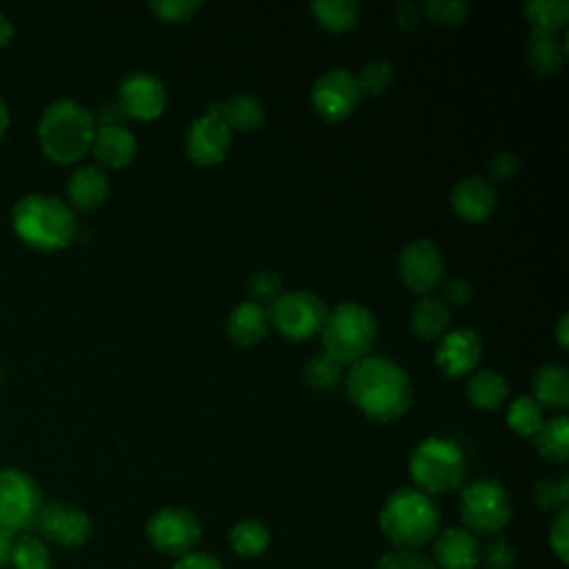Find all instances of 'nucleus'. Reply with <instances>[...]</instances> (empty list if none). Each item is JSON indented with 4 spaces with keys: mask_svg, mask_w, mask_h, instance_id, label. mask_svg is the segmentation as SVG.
Instances as JSON below:
<instances>
[{
    "mask_svg": "<svg viewBox=\"0 0 569 569\" xmlns=\"http://www.w3.org/2000/svg\"><path fill=\"white\" fill-rule=\"evenodd\" d=\"M425 17L439 25H459L468 19L470 6L461 0H430L422 6Z\"/></svg>",
    "mask_w": 569,
    "mask_h": 569,
    "instance_id": "nucleus-37",
    "label": "nucleus"
},
{
    "mask_svg": "<svg viewBox=\"0 0 569 569\" xmlns=\"http://www.w3.org/2000/svg\"><path fill=\"white\" fill-rule=\"evenodd\" d=\"M376 569H437V565H434L430 558H427V556L418 554V551L396 549V551L385 554V556L378 560Z\"/></svg>",
    "mask_w": 569,
    "mask_h": 569,
    "instance_id": "nucleus-39",
    "label": "nucleus"
},
{
    "mask_svg": "<svg viewBox=\"0 0 569 569\" xmlns=\"http://www.w3.org/2000/svg\"><path fill=\"white\" fill-rule=\"evenodd\" d=\"M549 545L560 562L569 560V512H567V507L558 512V516L549 529Z\"/></svg>",
    "mask_w": 569,
    "mask_h": 569,
    "instance_id": "nucleus-41",
    "label": "nucleus"
},
{
    "mask_svg": "<svg viewBox=\"0 0 569 569\" xmlns=\"http://www.w3.org/2000/svg\"><path fill=\"white\" fill-rule=\"evenodd\" d=\"M109 181L100 168H80L74 172L67 185V196L72 205L80 212H89L100 207L107 201Z\"/></svg>",
    "mask_w": 569,
    "mask_h": 569,
    "instance_id": "nucleus-22",
    "label": "nucleus"
},
{
    "mask_svg": "<svg viewBox=\"0 0 569 569\" xmlns=\"http://www.w3.org/2000/svg\"><path fill=\"white\" fill-rule=\"evenodd\" d=\"M452 207L468 223L487 221L496 210V192L487 179L468 176L452 190Z\"/></svg>",
    "mask_w": 569,
    "mask_h": 569,
    "instance_id": "nucleus-17",
    "label": "nucleus"
},
{
    "mask_svg": "<svg viewBox=\"0 0 569 569\" xmlns=\"http://www.w3.org/2000/svg\"><path fill=\"white\" fill-rule=\"evenodd\" d=\"M96 133V118L74 100L52 103L39 122V138L43 152L61 165L80 161L92 152Z\"/></svg>",
    "mask_w": 569,
    "mask_h": 569,
    "instance_id": "nucleus-3",
    "label": "nucleus"
},
{
    "mask_svg": "<svg viewBox=\"0 0 569 569\" xmlns=\"http://www.w3.org/2000/svg\"><path fill=\"white\" fill-rule=\"evenodd\" d=\"M168 89L163 80L148 72L129 74L118 89V107L122 116L133 120H154L165 111Z\"/></svg>",
    "mask_w": 569,
    "mask_h": 569,
    "instance_id": "nucleus-13",
    "label": "nucleus"
},
{
    "mask_svg": "<svg viewBox=\"0 0 569 569\" xmlns=\"http://www.w3.org/2000/svg\"><path fill=\"white\" fill-rule=\"evenodd\" d=\"M441 514L437 503L420 490L402 487L394 492L380 509V529L385 538L405 551H416L432 543L439 534Z\"/></svg>",
    "mask_w": 569,
    "mask_h": 569,
    "instance_id": "nucleus-2",
    "label": "nucleus"
},
{
    "mask_svg": "<svg viewBox=\"0 0 569 569\" xmlns=\"http://www.w3.org/2000/svg\"><path fill=\"white\" fill-rule=\"evenodd\" d=\"M316 23L330 34H345L361 21V6L354 0H319L312 6Z\"/></svg>",
    "mask_w": 569,
    "mask_h": 569,
    "instance_id": "nucleus-26",
    "label": "nucleus"
},
{
    "mask_svg": "<svg viewBox=\"0 0 569 569\" xmlns=\"http://www.w3.org/2000/svg\"><path fill=\"white\" fill-rule=\"evenodd\" d=\"M545 422L543 407L532 396L516 398L507 409L509 430L523 439H534Z\"/></svg>",
    "mask_w": 569,
    "mask_h": 569,
    "instance_id": "nucleus-30",
    "label": "nucleus"
},
{
    "mask_svg": "<svg viewBox=\"0 0 569 569\" xmlns=\"http://www.w3.org/2000/svg\"><path fill=\"white\" fill-rule=\"evenodd\" d=\"M525 19L532 34L556 39L569 21V3L567 0H529L525 6Z\"/></svg>",
    "mask_w": 569,
    "mask_h": 569,
    "instance_id": "nucleus-25",
    "label": "nucleus"
},
{
    "mask_svg": "<svg viewBox=\"0 0 569 569\" xmlns=\"http://www.w3.org/2000/svg\"><path fill=\"white\" fill-rule=\"evenodd\" d=\"M391 80H394V69L385 61L367 63L356 76V83L363 96H380L391 85Z\"/></svg>",
    "mask_w": 569,
    "mask_h": 569,
    "instance_id": "nucleus-35",
    "label": "nucleus"
},
{
    "mask_svg": "<svg viewBox=\"0 0 569 569\" xmlns=\"http://www.w3.org/2000/svg\"><path fill=\"white\" fill-rule=\"evenodd\" d=\"M398 276L414 294H432L443 284L445 260L432 240H414L398 256Z\"/></svg>",
    "mask_w": 569,
    "mask_h": 569,
    "instance_id": "nucleus-10",
    "label": "nucleus"
},
{
    "mask_svg": "<svg viewBox=\"0 0 569 569\" xmlns=\"http://www.w3.org/2000/svg\"><path fill=\"white\" fill-rule=\"evenodd\" d=\"M534 498L540 509L545 512H560L565 509L569 501V479L556 476V479H543L534 487Z\"/></svg>",
    "mask_w": 569,
    "mask_h": 569,
    "instance_id": "nucleus-34",
    "label": "nucleus"
},
{
    "mask_svg": "<svg viewBox=\"0 0 569 569\" xmlns=\"http://www.w3.org/2000/svg\"><path fill=\"white\" fill-rule=\"evenodd\" d=\"M120 118H122V111L116 105H103L100 107V114H98V125L96 127H107V125H120Z\"/></svg>",
    "mask_w": 569,
    "mask_h": 569,
    "instance_id": "nucleus-46",
    "label": "nucleus"
},
{
    "mask_svg": "<svg viewBox=\"0 0 569 569\" xmlns=\"http://www.w3.org/2000/svg\"><path fill=\"white\" fill-rule=\"evenodd\" d=\"M247 292L251 294L254 303L271 305L276 299L282 297V278L276 271H258L249 278Z\"/></svg>",
    "mask_w": 569,
    "mask_h": 569,
    "instance_id": "nucleus-36",
    "label": "nucleus"
},
{
    "mask_svg": "<svg viewBox=\"0 0 569 569\" xmlns=\"http://www.w3.org/2000/svg\"><path fill=\"white\" fill-rule=\"evenodd\" d=\"M363 100L356 76L347 69H330L323 74L312 89L314 111L325 122H341L350 118Z\"/></svg>",
    "mask_w": 569,
    "mask_h": 569,
    "instance_id": "nucleus-12",
    "label": "nucleus"
},
{
    "mask_svg": "<svg viewBox=\"0 0 569 569\" xmlns=\"http://www.w3.org/2000/svg\"><path fill=\"white\" fill-rule=\"evenodd\" d=\"M232 146L229 127L214 114H203L196 118L185 136V150L192 163L212 168L225 161Z\"/></svg>",
    "mask_w": 569,
    "mask_h": 569,
    "instance_id": "nucleus-14",
    "label": "nucleus"
},
{
    "mask_svg": "<svg viewBox=\"0 0 569 569\" xmlns=\"http://www.w3.org/2000/svg\"><path fill=\"white\" fill-rule=\"evenodd\" d=\"M540 457L551 463H567L569 459V420L567 416H556L543 422L536 437L532 439Z\"/></svg>",
    "mask_w": 569,
    "mask_h": 569,
    "instance_id": "nucleus-27",
    "label": "nucleus"
},
{
    "mask_svg": "<svg viewBox=\"0 0 569 569\" xmlns=\"http://www.w3.org/2000/svg\"><path fill=\"white\" fill-rule=\"evenodd\" d=\"M567 321H569V316H567V314H562V316H560V321H558V328H556V341H558L560 350H567V347H569V332H567Z\"/></svg>",
    "mask_w": 569,
    "mask_h": 569,
    "instance_id": "nucleus-48",
    "label": "nucleus"
},
{
    "mask_svg": "<svg viewBox=\"0 0 569 569\" xmlns=\"http://www.w3.org/2000/svg\"><path fill=\"white\" fill-rule=\"evenodd\" d=\"M8 127H10V111H8L6 100L0 98V138H3V133L8 131Z\"/></svg>",
    "mask_w": 569,
    "mask_h": 569,
    "instance_id": "nucleus-50",
    "label": "nucleus"
},
{
    "mask_svg": "<svg viewBox=\"0 0 569 569\" xmlns=\"http://www.w3.org/2000/svg\"><path fill=\"white\" fill-rule=\"evenodd\" d=\"M409 325L411 332L422 341L443 339L450 328V308L437 297H425L411 310Z\"/></svg>",
    "mask_w": 569,
    "mask_h": 569,
    "instance_id": "nucleus-23",
    "label": "nucleus"
},
{
    "mask_svg": "<svg viewBox=\"0 0 569 569\" xmlns=\"http://www.w3.org/2000/svg\"><path fill=\"white\" fill-rule=\"evenodd\" d=\"M229 543L236 554L254 558L269 547V532L260 520H240L229 532Z\"/></svg>",
    "mask_w": 569,
    "mask_h": 569,
    "instance_id": "nucleus-31",
    "label": "nucleus"
},
{
    "mask_svg": "<svg viewBox=\"0 0 569 569\" xmlns=\"http://www.w3.org/2000/svg\"><path fill=\"white\" fill-rule=\"evenodd\" d=\"M92 152L103 168L120 170L131 165L138 148H136V138L129 129H125L122 125H107V127H96Z\"/></svg>",
    "mask_w": 569,
    "mask_h": 569,
    "instance_id": "nucleus-19",
    "label": "nucleus"
},
{
    "mask_svg": "<svg viewBox=\"0 0 569 569\" xmlns=\"http://www.w3.org/2000/svg\"><path fill=\"white\" fill-rule=\"evenodd\" d=\"M207 111L218 116L229 127V131H240V133L256 131L265 122L262 105L247 94H236L223 103H212Z\"/></svg>",
    "mask_w": 569,
    "mask_h": 569,
    "instance_id": "nucleus-21",
    "label": "nucleus"
},
{
    "mask_svg": "<svg viewBox=\"0 0 569 569\" xmlns=\"http://www.w3.org/2000/svg\"><path fill=\"white\" fill-rule=\"evenodd\" d=\"M43 505V494L30 474L0 470V529L14 536L32 529Z\"/></svg>",
    "mask_w": 569,
    "mask_h": 569,
    "instance_id": "nucleus-9",
    "label": "nucleus"
},
{
    "mask_svg": "<svg viewBox=\"0 0 569 569\" xmlns=\"http://www.w3.org/2000/svg\"><path fill=\"white\" fill-rule=\"evenodd\" d=\"M269 323L290 341H310L323 332L330 310L312 292H282L267 310Z\"/></svg>",
    "mask_w": 569,
    "mask_h": 569,
    "instance_id": "nucleus-7",
    "label": "nucleus"
},
{
    "mask_svg": "<svg viewBox=\"0 0 569 569\" xmlns=\"http://www.w3.org/2000/svg\"><path fill=\"white\" fill-rule=\"evenodd\" d=\"M150 8L165 23H185L198 14L203 3L198 0H152Z\"/></svg>",
    "mask_w": 569,
    "mask_h": 569,
    "instance_id": "nucleus-38",
    "label": "nucleus"
},
{
    "mask_svg": "<svg viewBox=\"0 0 569 569\" xmlns=\"http://www.w3.org/2000/svg\"><path fill=\"white\" fill-rule=\"evenodd\" d=\"M321 336L325 354L341 365H356L369 356L378 339V323L367 308L343 303L330 312Z\"/></svg>",
    "mask_w": 569,
    "mask_h": 569,
    "instance_id": "nucleus-5",
    "label": "nucleus"
},
{
    "mask_svg": "<svg viewBox=\"0 0 569 569\" xmlns=\"http://www.w3.org/2000/svg\"><path fill=\"white\" fill-rule=\"evenodd\" d=\"M507 391H509L507 380L498 372H492V369L476 372L465 387V394H468L470 402L479 409H485V411L498 409L505 402Z\"/></svg>",
    "mask_w": 569,
    "mask_h": 569,
    "instance_id": "nucleus-28",
    "label": "nucleus"
},
{
    "mask_svg": "<svg viewBox=\"0 0 569 569\" xmlns=\"http://www.w3.org/2000/svg\"><path fill=\"white\" fill-rule=\"evenodd\" d=\"M512 518V503L505 487L494 479L474 481L461 496V520L468 532L498 534Z\"/></svg>",
    "mask_w": 569,
    "mask_h": 569,
    "instance_id": "nucleus-8",
    "label": "nucleus"
},
{
    "mask_svg": "<svg viewBox=\"0 0 569 569\" xmlns=\"http://www.w3.org/2000/svg\"><path fill=\"white\" fill-rule=\"evenodd\" d=\"M305 383L316 391L334 389L343 378V365L336 363L330 354H316L305 365Z\"/></svg>",
    "mask_w": 569,
    "mask_h": 569,
    "instance_id": "nucleus-33",
    "label": "nucleus"
},
{
    "mask_svg": "<svg viewBox=\"0 0 569 569\" xmlns=\"http://www.w3.org/2000/svg\"><path fill=\"white\" fill-rule=\"evenodd\" d=\"M47 540L63 547H80L92 536V520L85 512L63 503L43 505L34 525Z\"/></svg>",
    "mask_w": 569,
    "mask_h": 569,
    "instance_id": "nucleus-16",
    "label": "nucleus"
},
{
    "mask_svg": "<svg viewBox=\"0 0 569 569\" xmlns=\"http://www.w3.org/2000/svg\"><path fill=\"white\" fill-rule=\"evenodd\" d=\"M14 28L6 14H0V47H6L12 41Z\"/></svg>",
    "mask_w": 569,
    "mask_h": 569,
    "instance_id": "nucleus-49",
    "label": "nucleus"
},
{
    "mask_svg": "<svg viewBox=\"0 0 569 569\" xmlns=\"http://www.w3.org/2000/svg\"><path fill=\"white\" fill-rule=\"evenodd\" d=\"M174 569H223V565L210 556V554H203V551H192L187 556H183Z\"/></svg>",
    "mask_w": 569,
    "mask_h": 569,
    "instance_id": "nucleus-44",
    "label": "nucleus"
},
{
    "mask_svg": "<svg viewBox=\"0 0 569 569\" xmlns=\"http://www.w3.org/2000/svg\"><path fill=\"white\" fill-rule=\"evenodd\" d=\"M481 358H483V339L474 330L463 328L441 339L434 363L443 376L463 378L476 372Z\"/></svg>",
    "mask_w": 569,
    "mask_h": 569,
    "instance_id": "nucleus-15",
    "label": "nucleus"
},
{
    "mask_svg": "<svg viewBox=\"0 0 569 569\" xmlns=\"http://www.w3.org/2000/svg\"><path fill=\"white\" fill-rule=\"evenodd\" d=\"M12 223L19 238L39 251L63 249L76 236L74 212L61 198L47 194H32L19 201Z\"/></svg>",
    "mask_w": 569,
    "mask_h": 569,
    "instance_id": "nucleus-4",
    "label": "nucleus"
},
{
    "mask_svg": "<svg viewBox=\"0 0 569 569\" xmlns=\"http://www.w3.org/2000/svg\"><path fill=\"white\" fill-rule=\"evenodd\" d=\"M347 391L352 402L378 422H391L405 416L414 402L409 376L400 365L383 356H367L352 365Z\"/></svg>",
    "mask_w": 569,
    "mask_h": 569,
    "instance_id": "nucleus-1",
    "label": "nucleus"
},
{
    "mask_svg": "<svg viewBox=\"0 0 569 569\" xmlns=\"http://www.w3.org/2000/svg\"><path fill=\"white\" fill-rule=\"evenodd\" d=\"M0 383H3V369H0Z\"/></svg>",
    "mask_w": 569,
    "mask_h": 569,
    "instance_id": "nucleus-51",
    "label": "nucleus"
},
{
    "mask_svg": "<svg viewBox=\"0 0 569 569\" xmlns=\"http://www.w3.org/2000/svg\"><path fill=\"white\" fill-rule=\"evenodd\" d=\"M418 8L416 6H409V3H402L396 8V21L398 25L402 28H414L418 23Z\"/></svg>",
    "mask_w": 569,
    "mask_h": 569,
    "instance_id": "nucleus-45",
    "label": "nucleus"
},
{
    "mask_svg": "<svg viewBox=\"0 0 569 569\" xmlns=\"http://www.w3.org/2000/svg\"><path fill=\"white\" fill-rule=\"evenodd\" d=\"M472 297H474V290H472V284L468 282V280H463V278H452V280H445L443 282V303L450 308V305H454V308H463V305H468L470 301H472Z\"/></svg>",
    "mask_w": 569,
    "mask_h": 569,
    "instance_id": "nucleus-43",
    "label": "nucleus"
},
{
    "mask_svg": "<svg viewBox=\"0 0 569 569\" xmlns=\"http://www.w3.org/2000/svg\"><path fill=\"white\" fill-rule=\"evenodd\" d=\"M520 172V159L514 152H501L490 161V179L496 183H507Z\"/></svg>",
    "mask_w": 569,
    "mask_h": 569,
    "instance_id": "nucleus-42",
    "label": "nucleus"
},
{
    "mask_svg": "<svg viewBox=\"0 0 569 569\" xmlns=\"http://www.w3.org/2000/svg\"><path fill=\"white\" fill-rule=\"evenodd\" d=\"M14 540H17V536H14V534H10V532H3V529H0V567L10 565V560H12V547H14Z\"/></svg>",
    "mask_w": 569,
    "mask_h": 569,
    "instance_id": "nucleus-47",
    "label": "nucleus"
},
{
    "mask_svg": "<svg viewBox=\"0 0 569 569\" xmlns=\"http://www.w3.org/2000/svg\"><path fill=\"white\" fill-rule=\"evenodd\" d=\"M534 400L540 407L565 409L569 405V374L562 365H543L532 380Z\"/></svg>",
    "mask_w": 569,
    "mask_h": 569,
    "instance_id": "nucleus-24",
    "label": "nucleus"
},
{
    "mask_svg": "<svg viewBox=\"0 0 569 569\" xmlns=\"http://www.w3.org/2000/svg\"><path fill=\"white\" fill-rule=\"evenodd\" d=\"M527 58L529 67L538 76H554L565 63V45H560L554 36L532 34L527 45Z\"/></svg>",
    "mask_w": 569,
    "mask_h": 569,
    "instance_id": "nucleus-29",
    "label": "nucleus"
},
{
    "mask_svg": "<svg viewBox=\"0 0 569 569\" xmlns=\"http://www.w3.org/2000/svg\"><path fill=\"white\" fill-rule=\"evenodd\" d=\"M437 569H476L481 562L479 540L465 527H450L434 543Z\"/></svg>",
    "mask_w": 569,
    "mask_h": 569,
    "instance_id": "nucleus-18",
    "label": "nucleus"
},
{
    "mask_svg": "<svg viewBox=\"0 0 569 569\" xmlns=\"http://www.w3.org/2000/svg\"><path fill=\"white\" fill-rule=\"evenodd\" d=\"M148 536L152 545L170 556H187L198 545L203 529L198 518L179 507L159 509L148 523Z\"/></svg>",
    "mask_w": 569,
    "mask_h": 569,
    "instance_id": "nucleus-11",
    "label": "nucleus"
},
{
    "mask_svg": "<svg viewBox=\"0 0 569 569\" xmlns=\"http://www.w3.org/2000/svg\"><path fill=\"white\" fill-rule=\"evenodd\" d=\"M516 560V549L509 545L507 538H496L487 545L483 565L485 569H512Z\"/></svg>",
    "mask_w": 569,
    "mask_h": 569,
    "instance_id": "nucleus-40",
    "label": "nucleus"
},
{
    "mask_svg": "<svg viewBox=\"0 0 569 569\" xmlns=\"http://www.w3.org/2000/svg\"><path fill=\"white\" fill-rule=\"evenodd\" d=\"M225 332L229 336L232 343L240 345V347H254L258 345L267 332H269V316H267V308L254 303V301H245L240 303L227 319Z\"/></svg>",
    "mask_w": 569,
    "mask_h": 569,
    "instance_id": "nucleus-20",
    "label": "nucleus"
},
{
    "mask_svg": "<svg viewBox=\"0 0 569 569\" xmlns=\"http://www.w3.org/2000/svg\"><path fill=\"white\" fill-rule=\"evenodd\" d=\"M409 476L427 496L450 492L465 476L463 450L450 439L427 437L409 454Z\"/></svg>",
    "mask_w": 569,
    "mask_h": 569,
    "instance_id": "nucleus-6",
    "label": "nucleus"
},
{
    "mask_svg": "<svg viewBox=\"0 0 569 569\" xmlns=\"http://www.w3.org/2000/svg\"><path fill=\"white\" fill-rule=\"evenodd\" d=\"M17 569H50L52 567V556L47 545L30 534L17 536L14 547H12V560Z\"/></svg>",
    "mask_w": 569,
    "mask_h": 569,
    "instance_id": "nucleus-32",
    "label": "nucleus"
}]
</instances>
